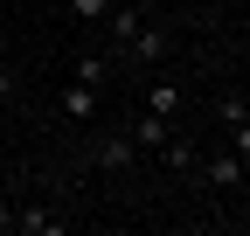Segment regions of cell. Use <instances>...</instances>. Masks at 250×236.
<instances>
[{"label": "cell", "instance_id": "6da1fadb", "mask_svg": "<svg viewBox=\"0 0 250 236\" xmlns=\"http://www.w3.org/2000/svg\"><path fill=\"white\" fill-rule=\"evenodd\" d=\"M90 167H98V174H125V167H139V146H132V132H104L98 146H90Z\"/></svg>", "mask_w": 250, "mask_h": 236}, {"label": "cell", "instance_id": "7a4b0ae2", "mask_svg": "<svg viewBox=\"0 0 250 236\" xmlns=\"http://www.w3.org/2000/svg\"><path fill=\"white\" fill-rule=\"evenodd\" d=\"M195 174H202L208 188L236 195V188H243V174H250V160H243V153H208V160H195Z\"/></svg>", "mask_w": 250, "mask_h": 236}, {"label": "cell", "instance_id": "3957f363", "mask_svg": "<svg viewBox=\"0 0 250 236\" xmlns=\"http://www.w3.org/2000/svg\"><path fill=\"white\" fill-rule=\"evenodd\" d=\"M118 49H125V56H132V63H167V49H174V35H167V28H160V21H153V28L139 21V28H132V35H125V42H118Z\"/></svg>", "mask_w": 250, "mask_h": 236}, {"label": "cell", "instance_id": "277c9868", "mask_svg": "<svg viewBox=\"0 0 250 236\" xmlns=\"http://www.w3.org/2000/svg\"><path fill=\"white\" fill-rule=\"evenodd\" d=\"M125 132H132V146H139V160H153V153H160V146L174 139V118H160V111H139V118H132V125H125Z\"/></svg>", "mask_w": 250, "mask_h": 236}, {"label": "cell", "instance_id": "5b68a950", "mask_svg": "<svg viewBox=\"0 0 250 236\" xmlns=\"http://www.w3.org/2000/svg\"><path fill=\"white\" fill-rule=\"evenodd\" d=\"M56 111L77 118V125H83V118H98V83H77V77H70V83H62V98H56Z\"/></svg>", "mask_w": 250, "mask_h": 236}, {"label": "cell", "instance_id": "8992f818", "mask_svg": "<svg viewBox=\"0 0 250 236\" xmlns=\"http://www.w3.org/2000/svg\"><path fill=\"white\" fill-rule=\"evenodd\" d=\"M14 229L21 236H62V216H49L42 201H35V209H14Z\"/></svg>", "mask_w": 250, "mask_h": 236}, {"label": "cell", "instance_id": "52a82bcc", "mask_svg": "<svg viewBox=\"0 0 250 236\" xmlns=\"http://www.w3.org/2000/svg\"><path fill=\"white\" fill-rule=\"evenodd\" d=\"M153 160H167L174 174H195V160H202V153H195V139H181V132H174V139H167V146H160Z\"/></svg>", "mask_w": 250, "mask_h": 236}, {"label": "cell", "instance_id": "ba28073f", "mask_svg": "<svg viewBox=\"0 0 250 236\" xmlns=\"http://www.w3.org/2000/svg\"><path fill=\"white\" fill-rule=\"evenodd\" d=\"M146 111L174 118V111H181V83H174V77H153V91H146Z\"/></svg>", "mask_w": 250, "mask_h": 236}, {"label": "cell", "instance_id": "9c48e42d", "mask_svg": "<svg viewBox=\"0 0 250 236\" xmlns=\"http://www.w3.org/2000/svg\"><path fill=\"white\" fill-rule=\"evenodd\" d=\"M104 77H111L104 56H77V83H98V91H104Z\"/></svg>", "mask_w": 250, "mask_h": 236}, {"label": "cell", "instance_id": "30bf717a", "mask_svg": "<svg viewBox=\"0 0 250 236\" xmlns=\"http://www.w3.org/2000/svg\"><path fill=\"white\" fill-rule=\"evenodd\" d=\"M215 118H223V125H236V118H250V98H215Z\"/></svg>", "mask_w": 250, "mask_h": 236}, {"label": "cell", "instance_id": "8fae6325", "mask_svg": "<svg viewBox=\"0 0 250 236\" xmlns=\"http://www.w3.org/2000/svg\"><path fill=\"white\" fill-rule=\"evenodd\" d=\"M70 14H77V21H104V14H111V0H70Z\"/></svg>", "mask_w": 250, "mask_h": 236}, {"label": "cell", "instance_id": "7c38bea8", "mask_svg": "<svg viewBox=\"0 0 250 236\" xmlns=\"http://www.w3.org/2000/svg\"><path fill=\"white\" fill-rule=\"evenodd\" d=\"M229 146H236L243 160H250V118H236V125H229Z\"/></svg>", "mask_w": 250, "mask_h": 236}, {"label": "cell", "instance_id": "4fadbf2b", "mask_svg": "<svg viewBox=\"0 0 250 236\" xmlns=\"http://www.w3.org/2000/svg\"><path fill=\"white\" fill-rule=\"evenodd\" d=\"M7 98H14V70L0 63V104H7Z\"/></svg>", "mask_w": 250, "mask_h": 236}, {"label": "cell", "instance_id": "5bb4252c", "mask_svg": "<svg viewBox=\"0 0 250 236\" xmlns=\"http://www.w3.org/2000/svg\"><path fill=\"white\" fill-rule=\"evenodd\" d=\"M7 229H14V209H7V201H0V236H7Z\"/></svg>", "mask_w": 250, "mask_h": 236}, {"label": "cell", "instance_id": "9a60e30c", "mask_svg": "<svg viewBox=\"0 0 250 236\" xmlns=\"http://www.w3.org/2000/svg\"><path fill=\"white\" fill-rule=\"evenodd\" d=\"M0 63H7V35H0Z\"/></svg>", "mask_w": 250, "mask_h": 236}, {"label": "cell", "instance_id": "2e32d148", "mask_svg": "<svg viewBox=\"0 0 250 236\" xmlns=\"http://www.w3.org/2000/svg\"><path fill=\"white\" fill-rule=\"evenodd\" d=\"M0 7H7V0H0Z\"/></svg>", "mask_w": 250, "mask_h": 236}]
</instances>
